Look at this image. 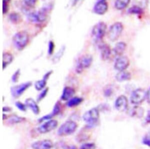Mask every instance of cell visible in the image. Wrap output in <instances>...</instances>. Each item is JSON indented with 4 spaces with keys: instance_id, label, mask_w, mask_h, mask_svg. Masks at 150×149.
Here are the masks:
<instances>
[{
    "instance_id": "52a82bcc",
    "label": "cell",
    "mask_w": 150,
    "mask_h": 149,
    "mask_svg": "<svg viewBox=\"0 0 150 149\" xmlns=\"http://www.w3.org/2000/svg\"><path fill=\"white\" fill-rule=\"evenodd\" d=\"M147 98V92L144 89L138 88L134 91L130 97V101L133 105H138Z\"/></svg>"
},
{
    "instance_id": "60d3db41",
    "label": "cell",
    "mask_w": 150,
    "mask_h": 149,
    "mask_svg": "<svg viewBox=\"0 0 150 149\" xmlns=\"http://www.w3.org/2000/svg\"><path fill=\"white\" fill-rule=\"evenodd\" d=\"M146 122L148 123H150V111H148V113H147L146 118Z\"/></svg>"
},
{
    "instance_id": "f6af8a7d",
    "label": "cell",
    "mask_w": 150,
    "mask_h": 149,
    "mask_svg": "<svg viewBox=\"0 0 150 149\" xmlns=\"http://www.w3.org/2000/svg\"><path fill=\"white\" fill-rule=\"evenodd\" d=\"M149 134H150V133H149Z\"/></svg>"
},
{
    "instance_id": "4fadbf2b",
    "label": "cell",
    "mask_w": 150,
    "mask_h": 149,
    "mask_svg": "<svg viewBox=\"0 0 150 149\" xmlns=\"http://www.w3.org/2000/svg\"><path fill=\"white\" fill-rule=\"evenodd\" d=\"M53 147V143L49 140H38L32 144V147L35 149H51Z\"/></svg>"
},
{
    "instance_id": "cb8c5ba5",
    "label": "cell",
    "mask_w": 150,
    "mask_h": 149,
    "mask_svg": "<svg viewBox=\"0 0 150 149\" xmlns=\"http://www.w3.org/2000/svg\"><path fill=\"white\" fill-rule=\"evenodd\" d=\"M130 2V0H116L115 5L116 9L121 10L126 8Z\"/></svg>"
},
{
    "instance_id": "836d02e7",
    "label": "cell",
    "mask_w": 150,
    "mask_h": 149,
    "mask_svg": "<svg viewBox=\"0 0 150 149\" xmlns=\"http://www.w3.org/2000/svg\"><path fill=\"white\" fill-rule=\"evenodd\" d=\"M96 148L95 145L94 143H85L83 144L81 146L80 148L82 149H95Z\"/></svg>"
},
{
    "instance_id": "7a4b0ae2",
    "label": "cell",
    "mask_w": 150,
    "mask_h": 149,
    "mask_svg": "<svg viewBox=\"0 0 150 149\" xmlns=\"http://www.w3.org/2000/svg\"><path fill=\"white\" fill-rule=\"evenodd\" d=\"M99 116V108H93L84 113L83 115V119L87 123L88 128H90L97 123Z\"/></svg>"
},
{
    "instance_id": "ac0fdd59",
    "label": "cell",
    "mask_w": 150,
    "mask_h": 149,
    "mask_svg": "<svg viewBox=\"0 0 150 149\" xmlns=\"http://www.w3.org/2000/svg\"><path fill=\"white\" fill-rule=\"evenodd\" d=\"M129 115L132 117H136L140 118L143 116L144 110L143 108L138 106H134L133 108L129 110Z\"/></svg>"
},
{
    "instance_id": "d6986e66",
    "label": "cell",
    "mask_w": 150,
    "mask_h": 149,
    "mask_svg": "<svg viewBox=\"0 0 150 149\" xmlns=\"http://www.w3.org/2000/svg\"><path fill=\"white\" fill-rule=\"evenodd\" d=\"M75 91L74 88L69 86H66L64 88L61 96V99L63 101H66L71 99L75 94Z\"/></svg>"
},
{
    "instance_id": "4316f807",
    "label": "cell",
    "mask_w": 150,
    "mask_h": 149,
    "mask_svg": "<svg viewBox=\"0 0 150 149\" xmlns=\"http://www.w3.org/2000/svg\"><path fill=\"white\" fill-rule=\"evenodd\" d=\"M26 120L25 118L22 117H18L17 115H13L10 117L8 120V123L10 124H15V123H20L21 122L25 121Z\"/></svg>"
},
{
    "instance_id": "5b68a950",
    "label": "cell",
    "mask_w": 150,
    "mask_h": 149,
    "mask_svg": "<svg viewBox=\"0 0 150 149\" xmlns=\"http://www.w3.org/2000/svg\"><path fill=\"white\" fill-rule=\"evenodd\" d=\"M124 29L123 24L121 22H116L110 28L108 33V37L111 41L114 42L118 39Z\"/></svg>"
},
{
    "instance_id": "f35d334b",
    "label": "cell",
    "mask_w": 150,
    "mask_h": 149,
    "mask_svg": "<svg viewBox=\"0 0 150 149\" xmlns=\"http://www.w3.org/2000/svg\"><path fill=\"white\" fill-rule=\"evenodd\" d=\"M53 73V71L51 70V71H50L49 72H47L46 74H45V75L44 76V77H43V79L45 80V81H47L48 80V78H49L50 76H51V74Z\"/></svg>"
},
{
    "instance_id": "277c9868",
    "label": "cell",
    "mask_w": 150,
    "mask_h": 149,
    "mask_svg": "<svg viewBox=\"0 0 150 149\" xmlns=\"http://www.w3.org/2000/svg\"><path fill=\"white\" fill-rule=\"evenodd\" d=\"M93 62V57L91 55L87 54L81 56L77 61L76 66V71L78 73H82L85 69L90 66Z\"/></svg>"
},
{
    "instance_id": "603a6c76",
    "label": "cell",
    "mask_w": 150,
    "mask_h": 149,
    "mask_svg": "<svg viewBox=\"0 0 150 149\" xmlns=\"http://www.w3.org/2000/svg\"><path fill=\"white\" fill-rule=\"evenodd\" d=\"M83 101V99L79 97H74L71 98V99L69 100L68 103H67V106L69 108H73L75 106H78L82 103Z\"/></svg>"
},
{
    "instance_id": "8992f818",
    "label": "cell",
    "mask_w": 150,
    "mask_h": 149,
    "mask_svg": "<svg viewBox=\"0 0 150 149\" xmlns=\"http://www.w3.org/2000/svg\"><path fill=\"white\" fill-rule=\"evenodd\" d=\"M107 25L103 22L98 23L93 27L92 34L96 41H100L102 40L107 30Z\"/></svg>"
},
{
    "instance_id": "7bdbcfd3",
    "label": "cell",
    "mask_w": 150,
    "mask_h": 149,
    "mask_svg": "<svg viewBox=\"0 0 150 149\" xmlns=\"http://www.w3.org/2000/svg\"><path fill=\"white\" fill-rule=\"evenodd\" d=\"M3 120H6V119H7V115H5V114H3Z\"/></svg>"
},
{
    "instance_id": "d4e9b609",
    "label": "cell",
    "mask_w": 150,
    "mask_h": 149,
    "mask_svg": "<svg viewBox=\"0 0 150 149\" xmlns=\"http://www.w3.org/2000/svg\"><path fill=\"white\" fill-rule=\"evenodd\" d=\"M9 18L11 21L15 24H19L22 21V18L21 16L16 12H13L10 15Z\"/></svg>"
},
{
    "instance_id": "8fae6325",
    "label": "cell",
    "mask_w": 150,
    "mask_h": 149,
    "mask_svg": "<svg viewBox=\"0 0 150 149\" xmlns=\"http://www.w3.org/2000/svg\"><path fill=\"white\" fill-rule=\"evenodd\" d=\"M47 10L46 9L40 10L37 13H32L29 16V19L33 22H42L46 20L47 17Z\"/></svg>"
},
{
    "instance_id": "b9f144b4",
    "label": "cell",
    "mask_w": 150,
    "mask_h": 149,
    "mask_svg": "<svg viewBox=\"0 0 150 149\" xmlns=\"http://www.w3.org/2000/svg\"><path fill=\"white\" fill-rule=\"evenodd\" d=\"M147 99L149 103H150V88L147 92Z\"/></svg>"
},
{
    "instance_id": "9c48e42d",
    "label": "cell",
    "mask_w": 150,
    "mask_h": 149,
    "mask_svg": "<svg viewBox=\"0 0 150 149\" xmlns=\"http://www.w3.org/2000/svg\"><path fill=\"white\" fill-rule=\"evenodd\" d=\"M58 124L56 120H49L40 125L37 130L41 134H46L56 129L58 126Z\"/></svg>"
},
{
    "instance_id": "3957f363",
    "label": "cell",
    "mask_w": 150,
    "mask_h": 149,
    "mask_svg": "<svg viewBox=\"0 0 150 149\" xmlns=\"http://www.w3.org/2000/svg\"><path fill=\"white\" fill-rule=\"evenodd\" d=\"M77 127L78 125L76 122L73 120H67L60 126L57 134L61 137L70 135L76 131Z\"/></svg>"
},
{
    "instance_id": "f1b7e54d",
    "label": "cell",
    "mask_w": 150,
    "mask_h": 149,
    "mask_svg": "<svg viewBox=\"0 0 150 149\" xmlns=\"http://www.w3.org/2000/svg\"><path fill=\"white\" fill-rule=\"evenodd\" d=\"M128 12L131 14H139L142 13L143 12V11L140 7L135 6L130 8V9H129Z\"/></svg>"
},
{
    "instance_id": "ab89813d",
    "label": "cell",
    "mask_w": 150,
    "mask_h": 149,
    "mask_svg": "<svg viewBox=\"0 0 150 149\" xmlns=\"http://www.w3.org/2000/svg\"><path fill=\"white\" fill-rule=\"evenodd\" d=\"M12 108H11L10 107L8 106H5V107H3V112H10V111H12Z\"/></svg>"
},
{
    "instance_id": "44dd1931",
    "label": "cell",
    "mask_w": 150,
    "mask_h": 149,
    "mask_svg": "<svg viewBox=\"0 0 150 149\" xmlns=\"http://www.w3.org/2000/svg\"><path fill=\"white\" fill-rule=\"evenodd\" d=\"M126 47V44L125 42H118L116 44L114 49L115 54L119 56H122L125 51Z\"/></svg>"
},
{
    "instance_id": "ee69618b",
    "label": "cell",
    "mask_w": 150,
    "mask_h": 149,
    "mask_svg": "<svg viewBox=\"0 0 150 149\" xmlns=\"http://www.w3.org/2000/svg\"><path fill=\"white\" fill-rule=\"evenodd\" d=\"M3 2H7L8 3H9V2H10V0H3Z\"/></svg>"
},
{
    "instance_id": "9a60e30c",
    "label": "cell",
    "mask_w": 150,
    "mask_h": 149,
    "mask_svg": "<svg viewBox=\"0 0 150 149\" xmlns=\"http://www.w3.org/2000/svg\"><path fill=\"white\" fill-rule=\"evenodd\" d=\"M61 110V104L60 101H57L55 103V106L53 108V111H52L51 113L42 117V118L39 120V122H42L44 120H51L52 118L55 117L60 113Z\"/></svg>"
},
{
    "instance_id": "e0dca14e",
    "label": "cell",
    "mask_w": 150,
    "mask_h": 149,
    "mask_svg": "<svg viewBox=\"0 0 150 149\" xmlns=\"http://www.w3.org/2000/svg\"><path fill=\"white\" fill-rule=\"evenodd\" d=\"M25 104L27 107L30 108L33 113L35 115H38L40 113V108L37 103L34 99L31 98L26 99Z\"/></svg>"
},
{
    "instance_id": "6da1fadb",
    "label": "cell",
    "mask_w": 150,
    "mask_h": 149,
    "mask_svg": "<svg viewBox=\"0 0 150 149\" xmlns=\"http://www.w3.org/2000/svg\"><path fill=\"white\" fill-rule=\"evenodd\" d=\"M29 35L26 31H21L17 33L13 38L15 46L19 50H22L29 43Z\"/></svg>"
},
{
    "instance_id": "7402d4cb",
    "label": "cell",
    "mask_w": 150,
    "mask_h": 149,
    "mask_svg": "<svg viewBox=\"0 0 150 149\" xmlns=\"http://www.w3.org/2000/svg\"><path fill=\"white\" fill-rule=\"evenodd\" d=\"M13 56L11 53L4 52L3 54V69L6 68L13 61Z\"/></svg>"
},
{
    "instance_id": "d6a6232c",
    "label": "cell",
    "mask_w": 150,
    "mask_h": 149,
    "mask_svg": "<svg viewBox=\"0 0 150 149\" xmlns=\"http://www.w3.org/2000/svg\"><path fill=\"white\" fill-rule=\"evenodd\" d=\"M48 91H49V88H47L45 89H44L41 93L39 95L38 98V101H41L46 96L47 94L48 93Z\"/></svg>"
},
{
    "instance_id": "484cf974",
    "label": "cell",
    "mask_w": 150,
    "mask_h": 149,
    "mask_svg": "<svg viewBox=\"0 0 150 149\" xmlns=\"http://www.w3.org/2000/svg\"><path fill=\"white\" fill-rule=\"evenodd\" d=\"M65 50V47L64 46H63L61 48V49L59 50V51L54 55V56L53 59H52V61H53V62L54 63H58V62L60 61V59L62 58V57L63 56V55Z\"/></svg>"
},
{
    "instance_id": "ffe728a7",
    "label": "cell",
    "mask_w": 150,
    "mask_h": 149,
    "mask_svg": "<svg viewBox=\"0 0 150 149\" xmlns=\"http://www.w3.org/2000/svg\"><path fill=\"white\" fill-rule=\"evenodd\" d=\"M131 74L130 72L124 70L120 71L116 76V79L119 82H123L125 81H129L131 79Z\"/></svg>"
},
{
    "instance_id": "30bf717a",
    "label": "cell",
    "mask_w": 150,
    "mask_h": 149,
    "mask_svg": "<svg viewBox=\"0 0 150 149\" xmlns=\"http://www.w3.org/2000/svg\"><path fill=\"white\" fill-rule=\"evenodd\" d=\"M130 65V60L127 56H120L117 58L115 62L114 67L119 71H124Z\"/></svg>"
},
{
    "instance_id": "74e56055",
    "label": "cell",
    "mask_w": 150,
    "mask_h": 149,
    "mask_svg": "<svg viewBox=\"0 0 150 149\" xmlns=\"http://www.w3.org/2000/svg\"><path fill=\"white\" fill-rule=\"evenodd\" d=\"M9 10V5L7 2L3 1V13L6 14Z\"/></svg>"
},
{
    "instance_id": "1f68e13d",
    "label": "cell",
    "mask_w": 150,
    "mask_h": 149,
    "mask_svg": "<svg viewBox=\"0 0 150 149\" xmlns=\"http://www.w3.org/2000/svg\"><path fill=\"white\" fill-rule=\"evenodd\" d=\"M15 105L16 107L17 108L21 111H26V104H24L22 103H21L20 101L16 102Z\"/></svg>"
},
{
    "instance_id": "ba28073f",
    "label": "cell",
    "mask_w": 150,
    "mask_h": 149,
    "mask_svg": "<svg viewBox=\"0 0 150 149\" xmlns=\"http://www.w3.org/2000/svg\"><path fill=\"white\" fill-rule=\"evenodd\" d=\"M31 86L32 82L29 81L14 86L11 88V93L12 96L15 98H19Z\"/></svg>"
},
{
    "instance_id": "e575fe53",
    "label": "cell",
    "mask_w": 150,
    "mask_h": 149,
    "mask_svg": "<svg viewBox=\"0 0 150 149\" xmlns=\"http://www.w3.org/2000/svg\"><path fill=\"white\" fill-rule=\"evenodd\" d=\"M20 75V69H18V70L15 72V73L12 76V81H13V82H17L18 81V79H19Z\"/></svg>"
},
{
    "instance_id": "7c38bea8",
    "label": "cell",
    "mask_w": 150,
    "mask_h": 149,
    "mask_svg": "<svg viewBox=\"0 0 150 149\" xmlns=\"http://www.w3.org/2000/svg\"><path fill=\"white\" fill-rule=\"evenodd\" d=\"M115 108L121 112L126 111L128 108V100L126 96L122 95L119 96L115 101Z\"/></svg>"
},
{
    "instance_id": "4dcf8cb0",
    "label": "cell",
    "mask_w": 150,
    "mask_h": 149,
    "mask_svg": "<svg viewBox=\"0 0 150 149\" xmlns=\"http://www.w3.org/2000/svg\"><path fill=\"white\" fill-rule=\"evenodd\" d=\"M24 3L29 8H34L36 5L37 0H24Z\"/></svg>"
},
{
    "instance_id": "2e32d148",
    "label": "cell",
    "mask_w": 150,
    "mask_h": 149,
    "mask_svg": "<svg viewBox=\"0 0 150 149\" xmlns=\"http://www.w3.org/2000/svg\"><path fill=\"white\" fill-rule=\"evenodd\" d=\"M101 51V57L104 61L109 59L111 56V50L110 47L107 44H101L99 46Z\"/></svg>"
},
{
    "instance_id": "5bb4252c",
    "label": "cell",
    "mask_w": 150,
    "mask_h": 149,
    "mask_svg": "<svg viewBox=\"0 0 150 149\" xmlns=\"http://www.w3.org/2000/svg\"><path fill=\"white\" fill-rule=\"evenodd\" d=\"M108 9V5L105 1H99L94 8V12L100 15L106 13Z\"/></svg>"
},
{
    "instance_id": "f546056e",
    "label": "cell",
    "mask_w": 150,
    "mask_h": 149,
    "mask_svg": "<svg viewBox=\"0 0 150 149\" xmlns=\"http://www.w3.org/2000/svg\"><path fill=\"white\" fill-rule=\"evenodd\" d=\"M113 91L112 86L111 85H108L104 88L103 91L104 96L106 97H110L113 93Z\"/></svg>"
},
{
    "instance_id": "83f0119b",
    "label": "cell",
    "mask_w": 150,
    "mask_h": 149,
    "mask_svg": "<svg viewBox=\"0 0 150 149\" xmlns=\"http://www.w3.org/2000/svg\"><path fill=\"white\" fill-rule=\"evenodd\" d=\"M46 81H45L44 79L40 80L35 82V88L37 91H41L44 88L45 86L46 85Z\"/></svg>"
},
{
    "instance_id": "8d00e7d4",
    "label": "cell",
    "mask_w": 150,
    "mask_h": 149,
    "mask_svg": "<svg viewBox=\"0 0 150 149\" xmlns=\"http://www.w3.org/2000/svg\"><path fill=\"white\" fill-rule=\"evenodd\" d=\"M55 48V44L53 41H50L49 43V49H48V53L49 55H52L53 54Z\"/></svg>"
},
{
    "instance_id": "d590c367",
    "label": "cell",
    "mask_w": 150,
    "mask_h": 149,
    "mask_svg": "<svg viewBox=\"0 0 150 149\" xmlns=\"http://www.w3.org/2000/svg\"><path fill=\"white\" fill-rule=\"evenodd\" d=\"M143 143L146 146L150 147V135L149 134L145 135L143 139Z\"/></svg>"
}]
</instances>
